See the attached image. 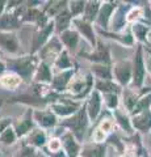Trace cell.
Masks as SVG:
<instances>
[{
  "label": "cell",
  "instance_id": "cell-1",
  "mask_svg": "<svg viewBox=\"0 0 151 157\" xmlns=\"http://www.w3.org/2000/svg\"><path fill=\"white\" fill-rule=\"evenodd\" d=\"M4 58V56H3ZM7 66L8 72H13L18 75L24 84L30 85L34 78L36 71L38 66H40V59L37 55H32V54H22L20 56H11V58H4Z\"/></svg>",
  "mask_w": 151,
  "mask_h": 157
},
{
  "label": "cell",
  "instance_id": "cell-2",
  "mask_svg": "<svg viewBox=\"0 0 151 157\" xmlns=\"http://www.w3.org/2000/svg\"><path fill=\"white\" fill-rule=\"evenodd\" d=\"M89 122H91V119L88 117V113H87V107H85V102H84L83 106L74 115L65 118V119H61L58 126L67 131H70L71 134L76 137V140L83 144L85 141V135H87V131H88V127H89Z\"/></svg>",
  "mask_w": 151,
  "mask_h": 157
},
{
  "label": "cell",
  "instance_id": "cell-3",
  "mask_svg": "<svg viewBox=\"0 0 151 157\" xmlns=\"http://www.w3.org/2000/svg\"><path fill=\"white\" fill-rule=\"evenodd\" d=\"M54 36H55V25H54V21H53V20L42 29L34 28L33 34H32L30 51H29V54H32V55H37V54L40 52L41 48L45 46Z\"/></svg>",
  "mask_w": 151,
  "mask_h": 157
},
{
  "label": "cell",
  "instance_id": "cell-4",
  "mask_svg": "<svg viewBox=\"0 0 151 157\" xmlns=\"http://www.w3.org/2000/svg\"><path fill=\"white\" fill-rule=\"evenodd\" d=\"M83 104H84V102L75 101L74 98H71L69 94H63V97L59 101L55 102V104H51L49 107H50V110L54 113L58 118L65 119V118L74 115L75 113L83 106Z\"/></svg>",
  "mask_w": 151,
  "mask_h": 157
},
{
  "label": "cell",
  "instance_id": "cell-5",
  "mask_svg": "<svg viewBox=\"0 0 151 157\" xmlns=\"http://www.w3.org/2000/svg\"><path fill=\"white\" fill-rule=\"evenodd\" d=\"M63 50H65V47H63L59 37L55 34V36L41 48L40 52L37 54V56L40 59V62H45L47 64L53 66L54 62L57 60V58L61 55Z\"/></svg>",
  "mask_w": 151,
  "mask_h": 157
},
{
  "label": "cell",
  "instance_id": "cell-6",
  "mask_svg": "<svg viewBox=\"0 0 151 157\" xmlns=\"http://www.w3.org/2000/svg\"><path fill=\"white\" fill-rule=\"evenodd\" d=\"M33 113H34V109L33 107H28L21 118L13 121L12 127L18 139H21V140L25 139L36 128V122H34V118H33Z\"/></svg>",
  "mask_w": 151,
  "mask_h": 157
},
{
  "label": "cell",
  "instance_id": "cell-7",
  "mask_svg": "<svg viewBox=\"0 0 151 157\" xmlns=\"http://www.w3.org/2000/svg\"><path fill=\"white\" fill-rule=\"evenodd\" d=\"M0 50L4 51L6 54H9L11 56H20L21 54L20 36L16 33L0 32Z\"/></svg>",
  "mask_w": 151,
  "mask_h": 157
},
{
  "label": "cell",
  "instance_id": "cell-8",
  "mask_svg": "<svg viewBox=\"0 0 151 157\" xmlns=\"http://www.w3.org/2000/svg\"><path fill=\"white\" fill-rule=\"evenodd\" d=\"M145 75H146V62H145V55H143V47L138 45L134 59H133V85L134 88L139 89L143 85Z\"/></svg>",
  "mask_w": 151,
  "mask_h": 157
},
{
  "label": "cell",
  "instance_id": "cell-9",
  "mask_svg": "<svg viewBox=\"0 0 151 157\" xmlns=\"http://www.w3.org/2000/svg\"><path fill=\"white\" fill-rule=\"evenodd\" d=\"M33 118H34L36 126L40 127L42 130H45V131L46 130H54L55 127L59 124V118L50 110V107L34 109Z\"/></svg>",
  "mask_w": 151,
  "mask_h": 157
},
{
  "label": "cell",
  "instance_id": "cell-10",
  "mask_svg": "<svg viewBox=\"0 0 151 157\" xmlns=\"http://www.w3.org/2000/svg\"><path fill=\"white\" fill-rule=\"evenodd\" d=\"M81 56L89 60L92 64H110L112 62L109 47L101 39H97V45L91 52H84Z\"/></svg>",
  "mask_w": 151,
  "mask_h": 157
},
{
  "label": "cell",
  "instance_id": "cell-11",
  "mask_svg": "<svg viewBox=\"0 0 151 157\" xmlns=\"http://www.w3.org/2000/svg\"><path fill=\"white\" fill-rule=\"evenodd\" d=\"M113 78L120 86H128L133 81V63L130 60H120L113 66Z\"/></svg>",
  "mask_w": 151,
  "mask_h": 157
},
{
  "label": "cell",
  "instance_id": "cell-12",
  "mask_svg": "<svg viewBox=\"0 0 151 157\" xmlns=\"http://www.w3.org/2000/svg\"><path fill=\"white\" fill-rule=\"evenodd\" d=\"M72 28L80 34V37H83L87 42L89 43V46L92 48L96 47L97 37H96V26H93V24L87 22L85 20L79 17V18L72 20Z\"/></svg>",
  "mask_w": 151,
  "mask_h": 157
},
{
  "label": "cell",
  "instance_id": "cell-13",
  "mask_svg": "<svg viewBox=\"0 0 151 157\" xmlns=\"http://www.w3.org/2000/svg\"><path fill=\"white\" fill-rule=\"evenodd\" d=\"M76 72H77V68L69 70V71H63V72H55L54 78H53V81L50 84L51 89L55 93H58V94H65V93H67L70 82H71L72 78H74Z\"/></svg>",
  "mask_w": 151,
  "mask_h": 157
},
{
  "label": "cell",
  "instance_id": "cell-14",
  "mask_svg": "<svg viewBox=\"0 0 151 157\" xmlns=\"http://www.w3.org/2000/svg\"><path fill=\"white\" fill-rule=\"evenodd\" d=\"M130 6L124 3H118L116 11L112 16L110 20V32L113 33H121V30L126 26V22H128V13H129Z\"/></svg>",
  "mask_w": 151,
  "mask_h": 157
},
{
  "label": "cell",
  "instance_id": "cell-15",
  "mask_svg": "<svg viewBox=\"0 0 151 157\" xmlns=\"http://www.w3.org/2000/svg\"><path fill=\"white\" fill-rule=\"evenodd\" d=\"M117 6H118V3H116V2H104L101 4L99 16H97V20L95 22L97 29H104V30H106V29L109 28L112 16H113Z\"/></svg>",
  "mask_w": 151,
  "mask_h": 157
},
{
  "label": "cell",
  "instance_id": "cell-16",
  "mask_svg": "<svg viewBox=\"0 0 151 157\" xmlns=\"http://www.w3.org/2000/svg\"><path fill=\"white\" fill-rule=\"evenodd\" d=\"M61 141L63 151L66 152L67 157H80V151H81V143L76 140V137L71 134L70 131H65L61 135Z\"/></svg>",
  "mask_w": 151,
  "mask_h": 157
},
{
  "label": "cell",
  "instance_id": "cell-17",
  "mask_svg": "<svg viewBox=\"0 0 151 157\" xmlns=\"http://www.w3.org/2000/svg\"><path fill=\"white\" fill-rule=\"evenodd\" d=\"M22 26H24V22L14 12H6L0 17V32L16 33Z\"/></svg>",
  "mask_w": 151,
  "mask_h": 157
},
{
  "label": "cell",
  "instance_id": "cell-18",
  "mask_svg": "<svg viewBox=\"0 0 151 157\" xmlns=\"http://www.w3.org/2000/svg\"><path fill=\"white\" fill-rule=\"evenodd\" d=\"M101 106H103V96H101V93L93 89V92L85 101L87 113H88V117L92 122L96 121L101 114Z\"/></svg>",
  "mask_w": 151,
  "mask_h": 157
},
{
  "label": "cell",
  "instance_id": "cell-19",
  "mask_svg": "<svg viewBox=\"0 0 151 157\" xmlns=\"http://www.w3.org/2000/svg\"><path fill=\"white\" fill-rule=\"evenodd\" d=\"M106 143H95V141H84L81 144L80 157H106Z\"/></svg>",
  "mask_w": 151,
  "mask_h": 157
},
{
  "label": "cell",
  "instance_id": "cell-20",
  "mask_svg": "<svg viewBox=\"0 0 151 157\" xmlns=\"http://www.w3.org/2000/svg\"><path fill=\"white\" fill-rule=\"evenodd\" d=\"M24 143H26L28 145L33 147V148L36 149H43L47 144L49 141V137H47V134L45 130L40 128V127H36L34 130H33L30 134H29L25 139H22Z\"/></svg>",
  "mask_w": 151,
  "mask_h": 157
},
{
  "label": "cell",
  "instance_id": "cell-21",
  "mask_svg": "<svg viewBox=\"0 0 151 157\" xmlns=\"http://www.w3.org/2000/svg\"><path fill=\"white\" fill-rule=\"evenodd\" d=\"M58 37H59L63 47H65L70 54H75L76 52L81 37H80V34L77 33L74 28H71V29H69V30L63 32Z\"/></svg>",
  "mask_w": 151,
  "mask_h": 157
},
{
  "label": "cell",
  "instance_id": "cell-22",
  "mask_svg": "<svg viewBox=\"0 0 151 157\" xmlns=\"http://www.w3.org/2000/svg\"><path fill=\"white\" fill-rule=\"evenodd\" d=\"M53 78H54V71H53V66L47 64L45 62H41L38 66L33 82H38V84H46L50 85Z\"/></svg>",
  "mask_w": 151,
  "mask_h": 157
},
{
  "label": "cell",
  "instance_id": "cell-23",
  "mask_svg": "<svg viewBox=\"0 0 151 157\" xmlns=\"http://www.w3.org/2000/svg\"><path fill=\"white\" fill-rule=\"evenodd\" d=\"M72 20L74 18H72L71 13L69 11V7L53 18L54 25H55V34L57 36H59V34H62L63 32H66V30H69V29L72 28Z\"/></svg>",
  "mask_w": 151,
  "mask_h": 157
},
{
  "label": "cell",
  "instance_id": "cell-24",
  "mask_svg": "<svg viewBox=\"0 0 151 157\" xmlns=\"http://www.w3.org/2000/svg\"><path fill=\"white\" fill-rule=\"evenodd\" d=\"M24 84L22 78L13 72H6L4 75L0 76V88L6 90H16L20 88V85Z\"/></svg>",
  "mask_w": 151,
  "mask_h": 157
},
{
  "label": "cell",
  "instance_id": "cell-25",
  "mask_svg": "<svg viewBox=\"0 0 151 157\" xmlns=\"http://www.w3.org/2000/svg\"><path fill=\"white\" fill-rule=\"evenodd\" d=\"M53 68H54L57 72H63V71L74 70V68H76V64H75V60L71 58V54L65 48L61 55L57 58V60L54 62Z\"/></svg>",
  "mask_w": 151,
  "mask_h": 157
},
{
  "label": "cell",
  "instance_id": "cell-26",
  "mask_svg": "<svg viewBox=\"0 0 151 157\" xmlns=\"http://www.w3.org/2000/svg\"><path fill=\"white\" fill-rule=\"evenodd\" d=\"M69 7V2L66 0H50V2H45V4L42 6V11L46 13V16L53 20L57 14H59L62 11Z\"/></svg>",
  "mask_w": 151,
  "mask_h": 157
},
{
  "label": "cell",
  "instance_id": "cell-27",
  "mask_svg": "<svg viewBox=\"0 0 151 157\" xmlns=\"http://www.w3.org/2000/svg\"><path fill=\"white\" fill-rule=\"evenodd\" d=\"M96 33H99L100 36H103L105 38L116 39V41H118L120 43L126 45V46H131L134 43L133 34H131L130 32H126V33H113V32H108V30H103V29H97L96 28Z\"/></svg>",
  "mask_w": 151,
  "mask_h": 157
},
{
  "label": "cell",
  "instance_id": "cell-28",
  "mask_svg": "<svg viewBox=\"0 0 151 157\" xmlns=\"http://www.w3.org/2000/svg\"><path fill=\"white\" fill-rule=\"evenodd\" d=\"M95 90H97L101 94H120L122 93L121 86L114 82V80H95Z\"/></svg>",
  "mask_w": 151,
  "mask_h": 157
},
{
  "label": "cell",
  "instance_id": "cell-29",
  "mask_svg": "<svg viewBox=\"0 0 151 157\" xmlns=\"http://www.w3.org/2000/svg\"><path fill=\"white\" fill-rule=\"evenodd\" d=\"M131 124H133L134 128L142 132H147L149 130H151V111L146 110L134 115L133 119H131Z\"/></svg>",
  "mask_w": 151,
  "mask_h": 157
},
{
  "label": "cell",
  "instance_id": "cell-30",
  "mask_svg": "<svg viewBox=\"0 0 151 157\" xmlns=\"http://www.w3.org/2000/svg\"><path fill=\"white\" fill-rule=\"evenodd\" d=\"M89 72L95 80H113V68L109 64H92Z\"/></svg>",
  "mask_w": 151,
  "mask_h": 157
},
{
  "label": "cell",
  "instance_id": "cell-31",
  "mask_svg": "<svg viewBox=\"0 0 151 157\" xmlns=\"http://www.w3.org/2000/svg\"><path fill=\"white\" fill-rule=\"evenodd\" d=\"M101 4L103 2H87L85 3V9H84V13H83L81 18L85 20L87 22H91V24H95L96 20H97V16H99V12H100V8H101Z\"/></svg>",
  "mask_w": 151,
  "mask_h": 157
},
{
  "label": "cell",
  "instance_id": "cell-32",
  "mask_svg": "<svg viewBox=\"0 0 151 157\" xmlns=\"http://www.w3.org/2000/svg\"><path fill=\"white\" fill-rule=\"evenodd\" d=\"M122 98H124L122 100L124 106L126 107V110H129L130 113L134 110V107L137 106L138 101H139L133 88H125L122 90Z\"/></svg>",
  "mask_w": 151,
  "mask_h": 157
},
{
  "label": "cell",
  "instance_id": "cell-33",
  "mask_svg": "<svg viewBox=\"0 0 151 157\" xmlns=\"http://www.w3.org/2000/svg\"><path fill=\"white\" fill-rule=\"evenodd\" d=\"M113 115H114L116 122L118 123V126L121 127V128L125 130L126 132H129V134L133 132V124H131V121L129 119V117L126 115L124 111H121L120 109H117V110L113 111Z\"/></svg>",
  "mask_w": 151,
  "mask_h": 157
},
{
  "label": "cell",
  "instance_id": "cell-34",
  "mask_svg": "<svg viewBox=\"0 0 151 157\" xmlns=\"http://www.w3.org/2000/svg\"><path fill=\"white\" fill-rule=\"evenodd\" d=\"M85 3L84 0H72V2H69V11L71 13L72 18H79L83 16L85 9Z\"/></svg>",
  "mask_w": 151,
  "mask_h": 157
},
{
  "label": "cell",
  "instance_id": "cell-35",
  "mask_svg": "<svg viewBox=\"0 0 151 157\" xmlns=\"http://www.w3.org/2000/svg\"><path fill=\"white\" fill-rule=\"evenodd\" d=\"M17 139H18V137L16 135V132H14L13 127L11 126L9 128H7L2 135H0V145H3V147H12L14 143H16Z\"/></svg>",
  "mask_w": 151,
  "mask_h": 157
},
{
  "label": "cell",
  "instance_id": "cell-36",
  "mask_svg": "<svg viewBox=\"0 0 151 157\" xmlns=\"http://www.w3.org/2000/svg\"><path fill=\"white\" fill-rule=\"evenodd\" d=\"M62 149H63V147H62L61 139L59 137H55V136H51V137H49L47 144L42 151L45 152V153H57V152H61Z\"/></svg>",
  "mask_w": 151,
  "mask_h": 157
},
{
  "label": "cell",
  "instance_id": "cell-37",
  "mask_svg": "<svg viewBox=\"0 0 151 157\" xmlns=\"http://www.w3.org/2000/svg\"><path fill=\"white\" fill-rule=\"evenodd\" d=\"M103 96V101L106 106V109L109 110H117L120 105V98L118 94H114V93H110V94H101Z\"/></svg>",
  "mask_w": 151,
  "mask_h": 157
},
{
  "label": "cell",
  "instance_id": "cell-38",
  "mask_svg": "<svg viewBox=\"0 0 151 157\" xmlns=\"http://www.w3.org/2000/svg\"><path fill=\"white\" fill-rule=\"evenodd\" d=\"M131 30H133L135 38H137L139 42H146V36H147V33H149L147 26H145L143 24H139V22H134Z\"/></svg>",
  "mask_w": 151,
  "mask_h": 157
},
{
  "label": "cell",
  "instance_id": "cell-39",
  "mask_svg": "<svg viewBox=\"0 0 151 157\" xmlns=\"http://www.w3.org/2000/svg\"><path fill=\"white\" fill-rule=\"evenodd\" d=\"M150 106H151V94H147V96L142 97V98H141V100L138 101L137 106L134 107V110L131 111V114H133V117H134V115L139 114V113L149 110Z\"/></svg>",
  "mask_w": 151,
  "mask_h": 157
},
{
  "label": "cell",
  "instance_id": "cell-40",
  "mask_svg": "<svg viewBox=\"0 0 151 157\" xmlns=\"http://www.w3.org/2000/svg\"><path fill=\"white\" fill-rule=\"evenodd\" d=\"M37 152H38V149L28 145L26 143H24V141L21 140V147H20V149L17 151L16 157H36Z\"/></svg>",
  "mask_w": 151,
  "mask_h": 157
},
{
  "label": "cell",
  "instance_id": "cell-41",
  "mask_svg": "<svg viewBox=\"0 0 151 157\" xmlns=\"http://www.w3.org/2000/svg\"><path fill=\"white\" fill-rule=\"evenodd\" d=\"M100 131H103L104 134H110L112 128H113V121L109 119V118H103L99 123V127H97Z\"/></svg>",
  "mask_w": 151,
  "mask_h": 157
},
{
  "label": "cell",
  "instance_id": "cell-42",
  "mask_svg": "<svg viewBox=\"0 0 151 157\" xmlns=\"http://www.w3.org/2000/svg\"><path fill=\"white\" fill-rule=\"evenodd\" d=\"M13 118L12 117H4V118H0V135L3 134L7 128H9L12 124H13Z\"/></svg>",
  "mask_w": 151,
  "mask_h": 157
},
{
  "label": "cell",
  "instance_id": "cell-43",
  "mask_svg": "<svg viewBox=\"0 0 151 157\" xmlns=\"http://www.w3.org/2000/svg\"><path fill=\"white\" fill-rule=\"evenodd\" d=\"M141 14H142V11H141L139 8H133L128 13V22H133L134 24V21H137Z\"/></svg>",
  "mask_w": 151,
  "mask_h": 157
},
{
  "label": "cell",
  "instance_id": "cell-44",
  "mask_svg": "<svg viewBox=\"0 0 151 157\" xmlns=\"http://www.w3.org/2000/svg\"><path fill=\"white\" fill-rule=\"evenodd\" d=\"M145 51V60H146V66H147V70L151 73V46H147L143 48Z\"/></svg>",
  "mask_w": 151,
  "mask_h": 157
},
{
  "label": "cell",
  "instance_id": "cell-45",
  "mask_svg": "<svg viewBox=\"0 0 151 157\" xmlns=\"http://www.w3.org/2000/svg\"><path fill=\"white\" fill-rule=\"evenodd\" d=\"M24 2H20V0H16V2H7V12H14L18 7L22 6Z\"/></svg>",
  "mask_w": 151,
  "mask_h": 157
},
{
  "label": "cell",
  "instance_id": "cell-46",
  "mask_svg": "<svg viewBox=\"0 0 151 157\" xmlns=\"http://www.w3.org/2000/svg\"><path fill=\"white\" fill-rule=\"evenodd\" d=\"M7 72V66H6V62H4V58L0 56V76L4 75Z\"/></svg>",
  "mask_w": 151,
  "mask_h": 157
},
{
  "label": "cell",
  "instance_id": "cell-47",
  "mask_svg": "<svg viewBox=\"0 0 151 157\" xmlns=\"http://www.w3.org/2000/svg\"><path fill=\"white\" fill-rule=\"evenodd\" d=\"M7 12V2L6 0H0V17Z\"/></svg>",
  "mask_w": 151,
  "mask_h": 157
},
{
  "label": "cell",
  "instance_id": "cell-48",
  "mask_svg": "<svg viewBox=\"0 0 151 157\" xmlns=\"http://www.w3.org/2000/svg\"><path fill=\"white\" fill-rule=\"evenodd\" d=\"M36 157H47L45 153H43V152H42V149H40V151H38L37 152V156Z\"/></svg>",
  "mask_w": 151,
  "mask_h": 157
},
{
  "label": "cell",
  "instance_id": "cell-49",
  "mask_svg": "<svg viewBox=\"0 0 151 157\" xmlns=\"http://www.w3.org/2000/svg\"><path fill=\"white\" fill-rule=\"evenodd\" d=\"M145 157H150V156H149L147 153H145Z\"/></svg>",
  "mask_w": 151,
  "mask_h": 157
}]
</instances>
